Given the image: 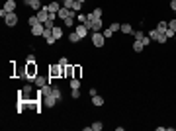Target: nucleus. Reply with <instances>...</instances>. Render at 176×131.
Listing matches in <instances>:
<instances>
[{
    "instance_id": "obj_1",
    "label": "nucleus",
    "mask_w": 176,
    "mask_h": 131,
    "mask_svg": "<svg viewBox=\"0 0 176 131\" xmlns=\"http://www.w3.org/2000/svg\"><path fill=\"white\" fill-rule=\"evenodd\" d=\"M37 75H39L37 63H26V80H28V82H35Z\"/></svg>"
},
{
    "instance_id": "obj_2",
    "label": "nucleus",
    "mask_w": 176,
    "mask_h": 131,
    "mask_svg": "<svg viewBox=\"0 0 176 131\" xmlns=\"http://www.w3.org/2000/svg\"><path fill=\"white\" fill-rule=\"evenodd\" d=\"M63 75H65V67L63 65L55 63L49 67V78H63Z\"/></svg>"
},
{
    "instance_id": "obj_3",
    "label": "nucleus",
    "mask_w": 176,
    "mask_h": 131,
    "mask_svg": "<svg viewBox=\"0 0 176 131\" xmlns=\"http://www.w3.org/2000/svg\"><path fill=\"white\" fill-rule=\"evenodd\" d=\"M92 45H94V47H104V45H106V37H104V34L102 31H92Z\"/></svg>"
},
{
    "instance_id": "obj_4",
    "label": "nucleus",
    "mask_w": 176,
    "mask_h": 131,
    "mask_svg": "<svg viewBox=\"0 0 176 131\" xmlns=\"http://www.w3.org/2000/svg\"><path fill=\"white\" fill-rule=\"evenodd\" d=\"M77 14H78V12H74V10H70V8H65V6H63V8H61V10H59V12H57V16H59V18H61V20H63V22H65V20H67V18H77Z\"/></svg>"
},
{
    "instance_id": "obj_5",
    "label": "nucleus",
    "mask_w": 176,
    "mask_h": 131,
    "mask_svg": "<svg viewBox=\"0 0 176 131\" xmlns=\"http://www.w3.org/2000/svg\"><path fill=\"white\" fill-rule=\"evenodd\" d=\"M4 24H6L8 27L18 26V14H16V12H8V14H6V18H4Z\"/></svg>"
},
{
    "instance_id": "obj_6",
    "label": "nucleus",
    "mask_w": 176,
    "mask_h": 131,
    "mask_svg": "<svg viewBox=\"0 0 176 131\" xmlns=\"http://www.w3.org/2000/svg\"><path fill=\"white\" fill-rule=\"evenodd\" d=\"M49 14H51V12H49V8L47 6H43V8H41V10H37V20H39V22L41 24H45V22H47V20H49Z\"/></svg>"
},
{
    "instance_id": "obj_7",
    "label": "nucleus",
    "mask_w": 176,
    "mask_h": 131,
    "mask_svg": "<svg viewBox=\"0 0 176 131\" xmlns=\"http://www.w3.org/2000/svg\"><path fill=\"white\" fill-rule=\"evenodd\" d=\"M41 102H43L45 108H55V104H57L59 100L53 96V94H49V96H43V98H41Z\"/></svg>"
},
{
    "instance_id": "obj_8",
    "label": "nucleus",
    "mask_w": 176,
    "mask_h": 131,
    "mask_svg": "<svg viewBox=\"0 0 176 131\" xmlns=\"http://www.w3.org/2000/svg\"><path fill=\"white\" fill-rule=\"evenodd\" d=\"M43 39L47 41V45H55V35H53V30H45L43 31Z\"/></svg>"
},
{
    "instance_id": "obj_9",
    "label": "nucleus",
    "mask_w": 176,
    "mask_h": 131,
    "mask_svg": "<svg viewBox=\"0 0 176 131\" xmlns=\"http://www.w3.org/2000/svg\"><path fill=\"white\" fill-rule=\"evenodd\" d=\"M49 82H51V80H49L47 76H41V75L35 76V86H37V88H43L45 84H49Z\"/></svg>"
},
{
    "instance_id": "obj_10",
    "label": "nucleus",
    "mask_w": 176,
    "mask_h": 131,
    "mask_svg": "<svg viewBox=\"0 0 176 131\" xmlns=\"http://www.w3.org/2000/svg\"><path fill=\"white\" fill-rule=\"evenodd\" d=\"M74 31H77V34H78V35H80V37H82V39H84V37H86V35H88V31H90V30H88V27L84 26V24H78V26H77V27H74Z\"/></svg>"
},
{
    "instance_id": "obj_11",
    "label": "nucleus",
    "mask_w": 176,
    "mask_h": 131,
    "mask_svg": "<svg viewBox=\"0 0 176 131\" xmlns=\"http://www.w3.org/2000/svg\"><path fill=\"white\" fill-rule=\"evenodd\" d=\"M31 92H33V86L28 82L26 86L22 88V92H20V98H26V100H29V94H31Z\"/></svg>"
},
{
    "instance_id": "obj_12",
    "label": "nucleus",
    "mask_w": 176,
    "mask_h": 131,
    "mask_svg": "<svg viewBox=\"0 0 176 131\" xmlns=\"http://www.w3.org/2000/svg\"><path fill=\"white\" fill-rule=\"evenodd\" d=\"M43 31H45V26H43V24H37V26H33L31 27V35H35V37H37V35H43Z\"/></svg>"
},
{
    "instance_id": "obj_13",
    "label": "nucleus",
    "mask_w": 176,
    "mask_h": 131,
    "mask_svg": "<svg viewBox=\"0 0 176 131\" xmlns=\"http://www.w3.org/2000/svg\"><path fill=\"white\" fill-rule=\"evenodd\" d=\"M47 8H49V12H55V14H57L63 6H61V2H59V0H51V2L47 4Z\"/></svg>"
},
{
    "instance_id": "obj_14",
    "label": "nucleus",
    "mask_w": 176,
    "mask_h": 131,
    "mask_svg": "<svg viewBox=\"0 0 176 131\" xmlns=\"http://www.w3.org/2000/svg\"><path fill=\"white\" fill-rule=\"evenodd\" d=\"M88 20H90V18H88ZM90 22H92V20H90ZM102 26H104V24H102V18H100V20H94V22H92V26H90V31H102Z\"/></svg>"
},
{
    "instance_id": "obj_15",
    "label": "nucleus",
    "mask_w": 176,
    "mask_h": 131,
    "mask_svg": "<svg viewBox=\"0 0 176 131\" xmlns=\"http://www.w3.org/2000/svg\"><path fill=\"white\" fill-rule=\"evenodd\" d=\"M63 76H65V78H73V76H74V65H67V67H65V75H63Z\"/></svg>"
},
{
    "instance_id": "obj_16",
    "label": "nucleus",
    "mask_w": 176,
    "mask_h": 131,
    "mask_svg": "<svg viewBox=\"0 0 176 131\" xmlns=\"http://www.w3.org/2000/svg\"><path fill=\"white\" fill-rule=\"evenodd\" d=\"M4 10H6V12H14L16 10V0H6V2H4Z\"/></svg>"
},
{
    "instance_id": "obj_17",
    "label": "nucleus",
    "mask_w": 176,
    "mask_h": 131,
    "mask_svg": "<svg viewBox=\"0 0 176 131\" xmlns=\"http://www.w3.org/2000/svg\"><path fill=\"white\" fill-rule=\"evenodd\" d=\"M92 106H96V108H100V106H104V98L100 96V94H96V96H92Z\"/></svg>"
},
{
    "instance_id": "obj_18",
    "label": "nucleus",
    "mask_w": 176,
    "mask_h": 131,
    "mask_svg": "<svg viewBox=\"0 0 176 131\" xmlns=\"http://www.w3.org/2000/svg\"><path fill=\"white\" fill-rule=\"evenodd\" d=\"M131 47H133V51H135V53H141V51L145 49V43H143V41H139V39H135V43H133Z\"/></svg>"
},
{
    "instance_id": "obj_19",
    "label": "nucleus",
    "mask_w": 176,
    "mask_h": 131,
    "mask_svg": "<svg viewBox=\"0 0 176 131\" xmlns=\"http://www.w3.org/2000/svg\"><path fill=\"white\" fill-rule=\"evenodd\" d=\"M53 35H55V39H61L63 35H65V30H63L61 26H55L53 27Z\"/></svg>"
},
{
    "instance_id": "obj_20",
    "label": "nucleus",
    "mask_w": 176,
    "mask_h": 131,
    "mask_svg": "<svg viewBox=\"0 0 176 131\" xmlns=\"http://www.w3.org/2000/svg\"><path fill=\"white\" fill-rule=\"evenodd\" d=\"M80 39H82V37L77 34V31H70V34H69V41H70V43H78Z\"/></svg>"
},
{
    "instance_id": "obj_21",
    "label": "nucleus",
    "mask_w": 176,
    "mask_h": 131,
    "mask_svg": "<svg viewBox=\"0 0 176 131\" xmlns=\"http://www.w3.org/2000/svg\"><path fill=\"white\" fill-rule=\"evenodd\" d=\"M121 34H135V31H133V27L129 26V24H121Z\"/></svg>"
},
{
    "instance_id": "obj_22",
    "label": "nucleus",
    "mask_w": 176,
    "mask_h": 131,
    "mask_svg": "<svg viewBox=\"0 0 176 131\" xmlns=\"http://www.w3.org/2000/svg\"><path fill=\"white\" fill-rule=\"evenodd\" d=\"M29 6H31L33 10H41V8H43L41 6V0H29Z\"/></svg>"
},
{
    "instance_id": "obj_23",
    "label": "nucleus",
    "mask_w": 176,
    "mask_h": 131,
    "mask_svg": "<svg viewBox=\"0 0 176 131\" xmlns=\"http://www.w3.org/2000/svg\"><path fill=\"white\" fill-rule=\"evenodd\" d=\"M158 34H161V31H158L157 27H155V30H151V31H149V37H151V41H157V39H158Z\"/></svg>"
},
{
    "instance_id": "obj_24",
    "label": "nucleus",
    "mask_w": 176,
    "mask_h": 131,
    "mask_svg": "<svg viewBox=\"0 0 176 131\" xmlns=\"http://www.w3.org/2000/svg\"><path fill=\"white\" fill-rule=\"evenodd\" d=\"M77 20H78L80 24H86V22H88V14H82V12H78V14H77Z\"/></svg>"
},
{
    "instance_id": "obj_25",
    "label": "nucleus",
    "mask_w": 176,
    "mask_h": 131,
    "mask_svg": "<svg viewBox=\"0 0 176 131\" xmlns=\"http://www.w3.org/2000/svg\"><path fill=\"white\" fill-rule=\"evenodd\" d=\"M157 30H158V31H165V30H168V22H162V20H161V22L157 24Z\"/></svg>"
},
{
    "instance_id": "obj_26",
    "label": "nucleus",
    "mask_w": 176,
    "mask_h": 131,
    "mask_svg": "<svg viewBox=\"0 0 176 131\" xmlns=\"http://www.w3.org/2000/svg\"><path fill=\"white\" fill-rule=\"evenodd\" d=\"M157 41L161 43V45H165L166 41H168V37H166V34H165V31H161V34H158V39H157Z\"/></svg>"
},
{
    "instance_id": "obj_27",
    "label": "nucleus",
    "mask_w": 176,
    "mask_h": 131,
    "mask_svg": "<svg viewBox=\"0 0 176 131\" xmlns=\"http://www.w3.org/2000/svg\"><path fill=\"white\" fill-rule=\"evenodd\" d=\"M80 75H82V67L80 65H74V76L73 78H80Z\"/></svg>"
},
{
    "instance_id": "obj_28",
    "label": "nucleus",
    "mask_w": 176,
    "mask_h": 131,
    "mask_svg": "<svg viewBox=\"0 0 176 131\" xmlns=\"http://www.w3.org/2000/svg\"><path fill=\"white\" fill-rule=\"evenodd\" d=\"M28 24H29V26H37V24H39V20H37V16H29V18H28Z\"/></svg>"
},
{
    "instance_id": "obj_29",
    "label": "nucleus",
    "mask_w": 176,
    "mask_h": 131,
    "mask_svg": "<svg viewBox=\"0 0 176 131\" xmlns=\"http://www.w3.org/2000/svg\"><path fill=\"white\" fill-rule=\"evenodd\" d=\"M53 96H55L57 100H61V98H63V94H61V88H59V86H53Z\"/></svg>"
},
{
    "instance_id": "obj_30",
    "label": "nucleus",
    "mask_w": 176,
    "mask_h": 131,
    "mask_svg": "<svg viewBox=\"0 0 176 131\" xmlns=\"http://www.w3.org/2000/svg\"><path fill=\"white\" fill-rule=\"evenodd\" d=\"M70 96L77 100V98H80V88H70Z\"/></svg>"
},
{
    "instance_id": "obj_31",
    "label": "nucleus",
    "mask_w": 176,
    "mask_h": 131,
    "mask_svg": "<svg viewBox=\"0 0 176 131\" xmlns=\"http://www.w3.org/2000/svg\"><path fill=\"white\" fill-rule=\"evenodd\" d=\"M70 88H80V78H70Z\"/></svg>"
},
{
    "instance_id": "obj_32",
    "label": "nucleus",
    "mask_w": 176,
    "mask_h": 131,
    "mask_svg": "<svg viewBox=\"0 0 176 131\" xmlns=\"http://www.w3.org/2000/svg\"><path fill=\"white\" fill-rule=\"evenodd\" d=\"M90 127H92V131H102L104 125H102V121H96V123H92Z\"/></svg>"
},
{
    "instance_id": "obj_33",
    "label": "nucleus",
    "mask_w": 176,
    "mask_h": 131,
    "mask_svg": "<svg viewBox=\"0 0 176 131\" xmlns=\"http://www.w3.org/2000/svg\"><path fill=\"white\" fill-rule=\"evenodd\" d=\"M70 10H74V12H80V10H82V4L74 0V2H73V8H70Z\"/></svg>"
},
{
    "instance_id": "obj_34",
    "label": "nucleus",
    "mask_w": 176,
    "mask_h": 131,
    "mask_svg": "<svg viewBox=\"0 0 176 131\" xmlns=\"http://www.w3.org/2000/svg\"><path fill=\"white\" fill-rule=\"evenodd\" d=\"M74 20H77V18H67V20H65V22H63V24H65L67 27H73V26H74Z\"/></svg>"
},
{
    "instance_id": "obj_35",
    "label": "nucleus",
    "mask_w": 176,
    "mask_h": 131,
    "mask_svg": "<svg viewBox=\"0 0 176 131\" xmlns=\"http://www.w3.org/2000/svg\"><path fill=\"white\" fill-rule=\"evenodd\" d=\"M110 30H112V31H114V34H116V31H119V30H121V24L114 22V24H112V26H110Z\"/></svg>"
},
{
    "instance_id": "obj_36",
    "label": "nucleus",
    "mask_w": 176,
    "mask_h": 131,
    "mask_svg": "<svg viewBox=\"0 0 176 131\" xmlns=\"http://www.w3.org/2000/svg\"><path fill=\"white\" fill-rule=\"evenodd\" d=\"M102 34H104V37H106V39H110V37H112V35H114V31H112V30H110V27H108V30H104V31H102Z\"/></svg>"
},
{
    "instance_id": "obj_37",
    "label": "nucleus",
    "mask_w": 176,
    "mask_h": 131,
    "mask_svg": "<svg viewBox=\"0 0 176 131\" xmlns=\"http://www.w3.org/2000/svg\"><path fill=\"white\" fill-rule=\"evenodd\" d=\"M165 34H166V37L170 39V37H174V35H176V31H174V30H170V27H168V30H165Z\"/></svg>"
},
{
    "instance_id": "obj_38",
    "label": "nucleus",
    "mask_w": 176,
    "mask_h": 131,
    "mask_svg": "<svg viewBox=\"0 0 176 131\" xmlns=\"http://www.w3.org/2000/svg\"><path fill=\"white\" fill-rule=\"evenodd\" d=\"M59 65H63V67H67V65H69V59H67V57H61V59H59Z\"/></svg>"
},
{
    "instance_id": "obj_39",
    "label": "nucleus",
    "mask_w": 176,
    "mask_h": 131,
    "mask_svg": "<svg viewBox=\"0 0 176 131\" xmlns=\"http://www.w3.org/2000/svg\"><path fill=\"white\" fill-rule=\"evenodd\" d=\"M26 63H35V55H33V53H29V55H28Z\"/></svg>"
},
{
    "instance_id": "obj_40",
    "label": "nucleus",
    "mask_w": 176,
    "mask_h": 131,
    "mask_svg": "<svg viewBox=\"0 0 176 131\" xmlns=\"http://www.w3.org/2000/svg\"><path fill=\"white\" fill-rule=\"evenodd\" d=\"M133 35H135V39H139V41H141V39L145 37V34H143V31H135V34H133Z\"/></svg>"
},
{
    "instance_id": "obj_41",
    "label": "nucleus",
    "mask_w": 176,
    "mask_h": 131,
    "mask_svg": "<svg viewBox=\"0 0 176 131\" xmlns=\"http://www.w3.org/2000/svg\"><path fill=\"white\" fill-rule=\"evenodd\" d=\"M168 27H170V30H174V31H176V20H170V22H168Z\"/></svg>"
},
{
    "instance_id": "obj_42",
    "label": "nucleus",
    "mask_w": 176,
    "mask_h": 131,
    "mask_svg": "<svg viewBox=\"0 0 176 131\" xmlns=\"http://www.w3.org/2000/svg\"><path fill=\"white\" fill-rule=\"evenodd\" d=\"M170 8H172V10L176 12V0H170Z\"/></svg>"
},
{
    "instance_id": "obj_43",
    "label": "nucleus",
    "mask_w": 176,
    "mask_h": 131,
    "mask_svg": "<svg viewBox=\"0 0 176 131\" xmlns=\"http://www.w3.org/2000/svg\"><path fill=\"white\" fill-rule=\"evenodd\" d=\"M77 2H80V4H84V2H86V0H77Z\"/></svg>"
},
{
    "instance_id": "obj_44",
    "label": "nucleus",
    "mask_w": 176,
    "mask_h": 131,
    "mask_svg": "<svg viewBox=\"0 0 176 131\" xmlns=\"http://www.w3.org/2000/svg\"><path fill=\"white\" fill-rule=\"evenodd\" d=\"M26 4H29V0H26Z\"/></svg>"
},
{
    "instance_id": "obj_45",
    "label": "nucleus",
    "mask_w": 176,
    "mask_h": 131,
    "mask_svg": "<svg viewBox=\"0 0 176 131\" xmlns=\"http://www.w3.org/2000/svg\"><path fill=\"white\" fill-rule=\"evenodd\" d=\"M61 2H67V0H61Z\"/></svg>"
},
{
    "instance_id": "obj_46",
    "label": "nucleus",
    "mask_w": 176,
    "mask_h": 131,
    "mask_svg": "<svg viewBox=\"0 0 176 131\" xmlns=\"http://www.w3.org/2000/svg\"><path fill=\"white\" fill-rule=\"evenodd\" d=\"M174 41H176V35H174Z\"/></svg>"
}]
</instances>
